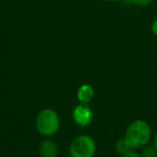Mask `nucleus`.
<instances>
[{"mask_svg":"<svg viewBox=\"0 0 157 157\" xmlns=\"http://www.w3.org/2000/svg\"><path fill=\"white\" fill-rule=\"evenodd\" d=\"M121 157H141V156H140V155L138 154L137 152L130 150L129 152L125 153V154H122V155H121Z\"/></svg>","mask_w":157,"mask_h":157,"instance_id":"nucleus-10","label":"nucleus"},{"mask_svg":"<svg viewBox=\"0 0 157 157\" xmlns=\"http://www.w3.org/2000/svg\"><path fill=\"white\" fill-rule=\"evenodd\" d=\"M115 150L118 154H125V153L129 152L130 150H132V147L130 146V144L128 143V141L126 140V138H121L116 141L115 143Z\"/></svg>","mask_w":157,"mask_h":157,"instance_id":"nucleus-7","label":"nucleus"},{"mask_svg":"<svg viewBox=\"0 0 157 157\" xmlns=\"http://www.w3.org/2000/svg\"><path fill=\"white\" fill-rule=\"evenodd\" d=\"M141 157H157V148L154 145H145L142 151Z\"/></svg>","mask_w":157,"mask_h":157,"instance_id":"nucleus-8","label":"nucleus"},{"mask_svg":"<svg viewBox=\"0 0 157 157\" xmlns=\"http://www.w3.org/2000/svg\"><path fill=\"white\" fill-rule=\"evenodd\" d=\"M37 130L44 137H52L58 131L60 120L57 112L50 108L43 109L38 113L36 120Z\"/></svg>","mask_w":157,"mask_h":157,"instance_id":"nucleus-2","label":"nucleus"},{"mask_svg":"<svg viewBox=\"0 0 157 157\" xmlns=\"http://www.w3.org/2000/svg\"><path fill=\"white\" fill-rule=\"evenodd\" d=\"M132 5L137 6V7L140 8H144V7H147L150 6L151 3L153 2V0H129Z\"/></svg>","mask_w":157,"mask_h":157,"instance_id":"nucleus-9","label":"nucleus"},{"mask_svg":"<svg viewBox=\"0 0 157 157\" xmlns=\"http://www.w3.org/2000/svg\"><path fill=\"white\" fill-rule=\"evenodd\" d=\"M39 152L41 157H57V155H58V146L53 140L46 139L40 144Z\"/></svg>","mask_w":157,"mask_h":157,"instance_id":"nucleus-6","label":"nucleus"},{"mask_svg":"<svg viewBox=\"0 0 157 157\" xmlns=\"http://www.w3.org/2000/svg\"><path fill=\"white\" fill-rule=\"evenodd\" d=\"M151 31L155 37H157V18L153 21L152 25H151Z\"/></svg>","mask_w":157,"mask_h":157,"instance_id":"nucleus-11","label":"nucleus"},{"mask_svg":"<svg viewBox=\"0 0 157 157\" xmlns=\"http://www.w3.org/2000/svg\"><path fill=\"white\" fill-rule=\"evenodd\" d=\"M95 96V90L94 87L90 84H83L78 87V93H76V97H78L80 103H84V105H88L90 101L94 99Z\"/></svg>","mask_w":157,"mask_h":157,"instance_id":"nucleus-5","label":"nucleus"},{"mask_svg":"<svg viewBox=\"0 0 157 157\" xmlns=\"http://www.w3.org/2000/svg\"><path fill=\"white\" fill-rule=\"evenodd\" d=\"M124 137L132 148H141L147 145L152 137V129L145 121L135 120L128 125Z\"/></svg>","mask_w":157,"mask_h":157,"instance_id":"nucleus-1","label":"nucleus"},{"mask_svg":"<svg viewBox=\"0 0 157 157\" xmlns=\"http://www.w3.org/2000/svg\"><path fill=\"white\" fill-rule=\"evenodd\" d=\"M71 157H94L96 153V142L87 135L78 136L70 144Z\"/></svg>","mask_w":157,"mask_h":157,"instance_id":"nucleus-3","label":"nucleus"},{"mask_svg":"<svg viewBox=\"0 0 157 157\" xmlns=\"http://www.w3.org/2000/svg\"><path fill=\"white\" fill-rule=\"evenodd\" d=\"M72 118L74 123L81 127H86L92 124L94 120V112L87 105L80 103L72 111Z\"/></svg>","mask_w":157,"mask_h":157,"instance_id":"nucleus-4","label":"nucleus"},{"mask_svg":"<svg viewBox=\"0 0 157 157\" xmlns=\"http://www.w3.org/2000/svg\"><path fill=\"white\" fill-rule=\"evenodd\" d=\"M105 2H117V1H122V0H103Z\"/></svg>","mask_w":157,"mask_h":157,"instance_id":"nucleus-13","label":"nucleus"},{"mask_svg":"<svg viewBox=\"0 0 157 157\" xmlns=\"http://www.w3.org/2000/svg\"><path fill=\"white\" fill-rule=\"evenodd\" d=\"M153 145L157 148V133L154 136V139H153Z\"/></svg>","mask_w":157,"mask_h":157,"instance_id":"nucleus-12","label":"nucleus"}]
</instances>
